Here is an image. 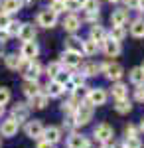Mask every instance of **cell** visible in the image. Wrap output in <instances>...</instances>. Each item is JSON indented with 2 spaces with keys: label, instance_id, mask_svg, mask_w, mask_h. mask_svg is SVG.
I'll use <instances>...</instances> for the list:
<instances>
[{
  "label": "cell",
  "instance_id": "cell-1",
  "mask_svg": "<svg viewBox=\"0 0 144 148\" xmlns=\"http://www.w3.org/2000/svg\"><path fill=\"white\" fill-rule=\"evenodd\" d=\"M91 119H93V105H89L87 101H81L75 107V119H73L75 125H87Z\"/></svg>",
  "mask_w": 144,
  "mask_h": 148
},
{
  "label": "cell",
  "instance_id": "cell-2",
  "mask_svg": "<svg viewBox=\"0 0 144 148\" xmlns=\"http://www.w3.org/2000/svg\"><path fill=\"white\" fill-rule=\"evenodd\" d=\"M101 71L105 73V77L111 81H119L122 77V65L121 63H115V61H107L101 65Z\"/></svg>",
  "mask_w": 144,
  "mask_h": 148
},
{
  "label": "cell",
  "instance_id": "cell-3",
  "mask_svg": "<svg viewBox=\"0 0 144 148\" xmlns=\"http://www.w3.org/2000/svg\"><path fill=\"white\" fill-rule=\"evenodd\" d=\"M24 79L26 81H38V77L42 75V65H40V61H26V65H24Z\"/></svg>",
  "mask_w": 144,
  "mask_h": 148
},
{
  "label": "cell",
  "instance_id": "cell-4",
  "mask_svg": "<svg viewBox=\"0 0 144 148\" xmlns=\"http://www.w3.org/2000/svg\"><path fill=\"white\" fill-rule=\"evenodd\" d=\"M57 24V14L56 12H51L49 8H45V10L38 12V26H42V28H53Z\"/></svg>",
  "mask_w": 144,
  "mask_h": 148
},
{
  "label": "cell",
  "instance_id": "cell-5",
  "mask_svg": "<svg viewBox=\"0 0 144 148\" xmlns=\"http://www.w3.org/2000/svg\"><path fill=\"white\" fill-rule=\"evenodd\" d=\"M38 53H40V47H38V44H36L34 40H30V42H24L22 47H20V56H22L26 61H32V59H36V57H38Z\"/></svg>",
  "mask_w": 144,
  "mask_h": 148
},
{
  "label": "cell",
  "instance_id": "cell-6",
  "mask_svg": "<svg viewBox=\"0 0 144 148\" xmlns=\"http://www.w3.org/2000/svg\"><path fill=\"white\" fill-rule=\"evenodd\" d=\"M85 101L89 103V105H93V107H101V105H105L107 103V91L105 89H91V91L87 93V99Z\"/></svg>",
  "mask_w": 144,
  "mask_h": 148
},
{
  "label": "cell",
  "instance_id": "cell-7",
  "mask_svg": "<svg viewBox=\"0 0 144 148\" xmlns=\"http://www.w3.org/2000/svg\"><path fill=\"white\" fill-rule=\"evenodd\" d=\"M81 51H73V49H65L63 56H61V65L65 67H77L81 65Z\"/></svg>",
  "mask_w": 144,
  "mask_h": 148
},
{
  "label": "cell",
  "instance_id": "cell-8",
  "mask_svg": "<svg viewBox=\"0 0 144 148\" xmlns=\"http://www.w3.org/2000/svg\"><path fill=\"white\" fill-rule=\"evenodd\" d=\"M101 47H103V51L107 53L109 57H117L119 53H121V42H117V40H112V38H105V42L101 44Z\"/></svg>",
  "mask_w": 144,
  "mask_h": 148
},
{
  "label": "cell",
  "instance_id": "cell-9",
  "mask_svg": "<svg viewBox=\"0 0 144 148\" xmlns=\"http://www.w3.org/2000/svg\"><path fill=\"white\" fill-rule=\"evenodd\" d=\"M18 128H20V123L10 116V119H6V121H2V125H0V134H2V136H14V134L18 132Z\"/></svg>",
  "mask_w": 144,
  "mask_h": 148
},
{
  "label": "cell",
  "instance_id": "cell-10",
  "mask_svg": "<svg viewBox=\"0 0 144 148\" xmlns=\"http://www.w3.org/2000/svg\"><path fill=\"white\" fill-rule=\"evenodd\" d=\"M26 134L30 138L40 140V138L44 136V125H42L40 121H30V123L26 125Z\"/></svg>",
  "mask_w": 144,
  "mask_h": 148
},
{
  "label": "cell",
  "instance_id": "cell-11",
  "mask_svg": "<svg viewBox=\"0 0 144 148\" xmlns=\"http://www.w3.org/2000/svg\"><path fill=\"white\" fill-rule=\"evenodd\" d=\"M4 63H6V67L8 69H22L26 65V59L22 56H18V53H8V56L4 57Z\"/></svg>",
  "mask_w": 144,
  "mask_h": 148
},
{
  "label": "cell",
  "instance_id": "cell-12",
  "mask_svg": "<svg viewBox=\"0 0 144 148\" xmlns=\"http://www.w3.org/2000/svg\"><path fill=\"white\" fill-rule=\"evenodd\" d=\"M67 148H89V140L83 134L71 132L69 138H67Z\"/></svg>",
  "mask_w": 144,
  "mask_h": 148
},
{
  "label": "cell",
  "instance_id": "cell-13",
  "mask_svg": "<svg viewBox=\"0 0 144 148\" xmlns=\"http://www.w3.org/2000/svg\"><path fill=\"white\" fill-rule=\"evenodd\" d=\"M95 138L99 142H111L112 138V128L109 125H99L95 128Z\"/></svg>",
  "mask_w": 144,
  "mask_h": 148
},
{
  "label": "cell",
  "instance_id": "cell-14",
  "mask_svg": "<svg viewBox=\"0 0 144 148\" xmlns=\"http://www.w3.org/2000/svg\"><path fill=\"white\" fill-rule=\"evenodd\" d=\"M63 28H65V32H69V34H75L79 28H81V20H79L75 14H69V16L63 18Z\"/></svg>",
  "mask_w": 144,
  "mask_h": 148
},
{
  "label": "cell",
  "instance_id": "cell-15",
  "mask_svg": "<svg viewBox=\"0 0 144 148\" xmlns=\"http://www.w3.org/2000/svg\"><path fill=\"white\" fill-rule=\"evenodd\" d=\"M0 6H2V12H6V14H16L22 10L24 2L22 0H2Z\"/></svg>",
  "mask_w": 144,
  "mask_h": 148
},
{
  "label": "cell",
  "instance_id": "cell-16",
  "mask_svg": "<svg viewBox=\"0 0 144 148\" xmlns=\"http://www.w3.org/2000/svg\"><path fill=\"white\" fill-rule=\"evenodd\" d=\"M42 138L47 140V142H51V144H57L61 140V130L57 126H47V128H44V136Z\"/></svg>",
  "mask_w": 144,
  "mask_h": 148
},
{
  "label": "cell",
  "instance_id": "cell-17",
  "mask_svg": "<svg viewBox=\"0 0 144 148\" xmlns=\"http://www.w3.org/2000/svg\"><path fill=\"white\" fill-rule=\"evenodd\" d=\"M107 30H105V28H103V26H99V24H95V26H91V32H89V38H91V40H95V42H97V44H103V42H105V38H107Z\"/></svg>",
  "mask_w": 144,
  "mask_h": 148
},
{
  "label": "cell",
  "instance_id": "cell-18",
  "mask_svg": "<svg viewBox=\"0 0 144 148\" xmlns=\"http://www.w3.org/2000/svg\"><path fill=\"white\" fill-rule=\"evenodd\" d=\"M99 47L101 46L95 42V40L89 38V40H83V42H81V53H85L87 57H91V56H95V53L99 51Z\"/></svg>",
  "mask_w": 144,
  "mask_h": 148
},
{
  "label": "cell",
  "instance_id": "cell-19",
  "mask_svg": "<svg viewBox=\"0 0 144 148\" xmlns=\"http://www.w3.org/2000/svg\"><path fill=\"white\" fill-rule=\"evenodd\" d=\"M126 22H128V10H126V8L115 10L111 14V24L112 26H124Z\"/></svg>",
  "mask_w": 144,
  "mask_h": 148
},
{
  "label": "cell",
  "instance_id": "cell-20",
  "mask_svg": "<svg viewBox=\"0 0 144 148\" xmlns=\"http://www.w3.org/2000/svg\"><path fill=\"white\" fill-rule=\"evenodd\" d=\"M20 40L22 42H30V40H36V28H34V24H22L20 26Z\"/></svg>",
  "mask_w": 144,
  "mask_h": 148
},
{
  "label": "cell",
  "instance_id": "cell-21",
  "mask_svg": "<svg viewBox=\"0 0 144 148\" xmlns=\"http://www.w3.org/2000/svg\"><path fill=\"white\" fill-rule=\"evenodd\" d=\"M28 114H30V109H28L26 105H22V103H18V105L12 109V119H16L18 123L26 121V119H28Z\"/></svg>",
  "mask_w": 144,
  "mask_h": 148
},
{
  "label": "cell",
  "instance_id": "cell-22",
  "mask_svg": "<svg viewBox=\"0 0 144 148\" xmlns=\"http://www.w3.org/2000/svg\"><path fill=\"white\" fill-rule=\"evenodd\" d=\"M45 105H47V95L45 93L40 91L30 97V107H34V109H44Z\"/></svg>",
  "mask_w": 144,
  "mask_h": 148
},
{
  "label": "cell",
  "instance_id": "cell-23",
  "mask_svg": "<svg viewBox=\"0 0 144 148\" xmlns=\"http://www.w3.org/2000/svg\"><path fill=\"white\" fill-rule=\"evenodd\" d=\"M61 93H63V85L61 83H57L56 79H51L47 83V87H45V95L47 97H59Z\"/></svg>",
  "mask_w": 144,
  "mask_h": 148
},
{
  "label": "cell",
  "instance_id": "cell-24",
  "mask_svg": "<svg viewBox=\"0 0 144 148\" xmlns=\"http://www.w3.org/2000/svg\"><path fill=\"white\" fill-rule=\"evenodd\" d=\"M130 34L134 38H144V18H136L130 24Z\"/></svg>",
  "mask_w": 144,
  "mask_h": 148
},
{
  "label": "cell",
  "instance_id": "cell-25",
  "mask_svg": "<svg viewBox=\"0 0 144 148\" xmlns=\"http://www.w3.org/2000/svg\"><path fill=\"white\" fill-rule=\"evenodd\" d=\"M81 73H83L85 77H93V75H97V73H101V63H95V61H89V63H85V65H83V69H81Z\"/></svg>",
  "mask_w": 144,
  "mask_h": 148
},
{
  "label": "cell",
  "instance_id": "cell-26",
  "mask_svg": "<svg viewBox=\"0 0 144 148\" xmlns=\"http://www.w3.org/2000/svg\"><path fill=\"white\" fill-rule=\"evenodd\" d=\"M107 34H109V38H112V40L122 42V40L126 38V28H124V26H112L111 32H107Z\"/></svg>",
  "mask_w": 144,
  "mask_h": 148
},
{
  "label": "cell",
  "instance_id": "cell-27",
  "mask_svg": "<svg viewBox=\"0 0 144 148\" xmlns=\"http://www.w3.org/2000/svg\"><path fill=\"white\" fill-rule=\"evenodd\" d=\"M40 89H42V87H40L38 81H26V83H24V95H26L28 99H30L32 95H36V93H40Z\"/></svg>",
  "mask_w": 144,
  "mask_h": 148
},
{
  "label": "cell",
  "instance_id": "cell-28",
  "mask_svg": "<svg viewBox=\"0 0 144 148\" xmlns=\"http://www.w3.org/2000/svg\"><path fill=\"white\" fill-rule=\"evenodd\" d=\"M130 81H132L134 85H144V69L142 67H134L130 69Z\"/></svg>",
  "mask_w": 144,
  "mask_h": 148
},
{
  "label": "cell",
  "instance_id": "cell-29",
  "mask_svg": "<svg viewBox=\"0 0 144 148\" xmlns=\"http://www.w3.org/2000/svg\"><path fill=\"white\" fill-rule=\"evenodd\" d=\"M126 85H124V83H115V85H112V97H115V99H117V101H119V99H124V97H126Z\"/></svg>",
  "mask_w": 144,
  "mask_h": 148
},
{
  "label": "cell",
  "instance_id": "cell-30",
  "mask_svg": "<svg viewBox=\"0 0 144 148\" xmlns=\"http://www.w3.org/2000/svg\"><path fill=\"white\" fill-rule=\"evenodd\" d=\"M130 109H132V105H130V101L124 97V99H119L117 101V113H121V114H126V113H130Z\"/></svg>",
  "mask_w": 144,
  "mask_h": 148
},
{
  "label": "cell",
  "instance_id": "cell-31",
  "mask_svg": "<svg viewBox=\"0 0 144 148\" xmlns=\"http://www.w3.org/2000/svg\"><path fill=\"white\" fill-rule=\"evenodd\" d=\"M61 69H63V65H61V61H51V63H49V65L45 67V71H47V75H49V77L53 79V77H56L57 73L61 71Z\"/></svg>",
  "mask_w": 144,
  "mask_h": 148
},
{
  "label": "cell",
  "instance_id": "cell-32",
  "mask_svg": "<svg viewBox=\"0 0 144 148\" xmlns=\"http://www.w3.org/2000/svg\"><path fill=\"white\" fill-rule=\"evenodd\" d=\"M81 42H83V40H79L77 36H71V38L67 40V44H65V49H73V51H81Z\"/></svg>",
  "mask_w": 144,
  "mask_h": 148
},
{
  "label": "cell",
  "instance_id": "cell-33",
  "mask_svg": "<svg viewBox=\"0 0 144 148\" xmlns=\"http://www.w3.org/2000/svg\"><path fill=\"white\" fill-rule=\"evenodd\" d=\"M81 8H83V12H99L101 2H99V0H87Z\"/></svg>",
  "mask_w": 144,
  "mask_h": 148
},
{
  "label": "cell",
  "instance_id": "cell-34",
  "mask_svg": "<svg viewBox=\"0 0 144 148\" xmlns=\"http://www.w3.org/2000/svg\"><path fill=\"white\" fill-rule=\"evenodd\" d=\"M20 26H22L20 22H16V20H10V24H8L4 30H6V32H8V36L12 38V36H18V32H20Z\"/></svg>",
  "mask_w": 144,
  "mask_h": 148
},
{
  "label": "cell",
  "instance_id": "cell-35",
  "mask_svg": "<svg viewBox=\"0 0 144 148\" xmlns=\"http://www.w3.org/2000/svg\"><path fill=\"white\" fill-rule=\"evenodd\" d=\"M122 146L124 148H142V142L138 140V136H126Z\"/></svg>",
  "mask_w": 144,
  "mask_h": 148
},
{
  "label": "cell",
  "instance_id": "cell-36",
  "mask_svg": "<svg viewBox=\"0 0 144 148\" xmlns=\"http://www.w3.org/2000/svg\"><path fill=\"white\" fill-rule=\"evenodd\" d=\"M69 81H71L75 87H83V85H85V75H83V73H71V75H69Z\"/></svg>",
  "mask_w": 144,
  "mask_h": 148
},
{
  "label": "cell",
  "instance_id": "cell-37",
  "mask_svg": "<svg viewBox=\"0 0 144 148\" xmlns=\"http://www.w3.org/2000/svg\"><path fill=\"white\" fill-rule=\"evenodd\" d=\"M63 4H65V10H69L71 14H75L77 10H81V4H79L77 0H65Z\"/></svg>",
  "mask_w": 144,
  "mask_h": 148
},
{
  "label": "cell",
  "instance_id": "cell-38",
  "mask_svg": "<svg viewBox=\"0 0 144 148\" xmlns=\"http://www.w3.org/2000/svg\"><path fill=\"white\" fill-rule=\"evenodd\" d=\"M49 10L56 12V14H61V12H65V4H63V2H59V0H51Z\"/></svg>",
  "mask_w": 144,
  "mask_h": 148
},
{
  "label": "cell",
  "instance_id": "cell-39",
  "mask_svg": "<svg viewBox=\"0 0 144 148\" xmlns=\"http://www.w3.org/2000/svg\"><path fill=\"white\" fill-rule=\"evenodd\" d=\"M69 75H71V73H67V71H63V69H61V71L57 73L53 79H56L57 83H61V85H63V83H67V81H69Z\"/></svg>",
  "mask_w": 144,
  "mask_h": 148
},
{
  "label": "cell",
  "instance_id": "cell-40",
  "mask_svg": "<svg viewBox=\"0 0 144 148\" xmlns=\"http://www.w3.org/2000/svg\"><path fill=\"white\" fill-rule=\"evenodd\" d=\"M10 101V91L6 87H0V105H6Z\"/></svg>",
  "mask_w": 144,
  "mask_h": 148
},
{
  "label": "cell",
  "instance_id": "cell-41",
  "mask_svg": "<svg viewBox=\"0 0 144 148\" xmlns=\"http://www.w3.org/2000/svg\"><path fill=\"white\" fill-rule=\"evenodd\" d=\"M8 24H10V14H6V12L0 10V30H4Z\"/></svg>",
  "mask_w": 144,
  "mask_h": 148
},
{
  "label": "cell",
  "instance_id": "cell-42",
  "mask_svg": "<svg viewBox=\"0 0 144 148\" xmlns=\"http://www.w3.org/2000/svg\"><path fill=\"white\" fill-rule=\"evenodd\" d=\"M85 20L91 24H97L99 22V12H85Z\"/></svg>",
  "mask_w": 144,
  "mask_h": 148
},
{
  "label": "cell",
  "instance_id": "cell-43",
  "mask_svg": "<svg viewBox=\"0 0 144 148\" xmlns=\"http://www.w3.org/2000/svg\"><path fill=\"white\" fill-rule=\"evenodd\" d=\"M138 89H136V93H134V99L138 103H144V85H136Z\"/></svg>",
  "mask_w": 144,
  "mask_h": 148
},
{
  "label": "cell",
  "instance_id": "cell-44",
  "mask_svg": "<svg viewBox=\"0 0 144 148\" xmlns=\"http://www.w3.org/2000/svg\"><path fill=\"white\" fill-rule=\"evenodd\" d=\"M8 40H10L8 32H6V30H0V44L4 46V44H8Z\"/></svg>",
  "mask_w": 144,
  "mask_h": 148
},
{
  "label": "cell",
  "instance_id": "cell-45",
  "mask_svg": "<svg viewBox=\"0 0 144 148\" xmlns=\"http://www.w3.org/2000/svg\"><path fill=\"white\" fill-rule=\"evenodd\" d=\"M134 8L140 12V14H144V0H136V4H134Z\"/></svg>",
  "mask_w": 144,
  "mask_h": 148
},
{
  "label": "cell",
  "instance_id": "cell-46",
  "mask_svg": "<svg viewBox=\"0 0 144 148\" xmlns=\"http://www.w3.org/2000/svg\"><path fill=\"white\" fill-rule=\"evenodd\" d=\"M38 148H53V144L47 142V140H40V142H38Z\"/></svg>",
  "mask_w": 144,
  "mask_h": 148
},
{
  "label": "cell",
  "instance_id": "cell-47",
  "mask_svg": "<svg viewBox=\"0 0 144 148\" xmlns=\"http://www.w3.org/2000/svg\"><path fill=\"white\" fill-rule=\"evenodd\" d=\"M126 136H136V128H134L132 125L126 126Z\"/></svg>",
  "mask_w": 144,
  "mask_h": 148
},
{
  "label": "cell",
  "instance_id": "cell-48",
  "mask_svg": "<svg viewBox=\"0 0 144 148\" xmlns=\"http://www.w3.org/2000/svg\"><path fill=\"white\" fill-rule=\"evenodd\" d=\"M63 126H65V128H73V126H75V121H73V119H67V121H63Z\"/></svg>",
  "mask_w": 144,
  "mask_h": 148
},
{
  "label": "cell",
  "instance_id": "cell-49",
  "mask_svg": "<svg viewBox=\"0 0 144 148\" xmlns=\"http://www.w3.org/2000/svg\"><path fill=\"white\" fill-rule=\"evenodd\" d=\"M101 148H115V146H112L111 142H103V146H101Z\"/></svg>",
  "mask_w": 144,
  "mask_h": 148
},
{
  "label": "cell",
  "instance_id": "cell-50",
  "mask_svg": "<svg viewBox=\"0 0 144 148\" xmlns=\"http://www.w3.org/2000/svg\"><path fill=\"white\" fill-rule=\"evenodd\" d=\"M4 114V105H0V116Z\"/></svg>",
  "mask_w": 144,
  "mask_h": 148
},
{
  "label": "cell",
  "instance_id": "cell-51",
  "mask_svg": "<svg viewBox=\"0 0 144 148\" xmlns=\"http://www.w3.org/2000/svg\"><path fill=\"white\" fill-rule=\"evenodd\" d=\"M79 4H81V6H83V4H85V2H87V0H77Z\"/></svg>",
  "mask_w": 144,
  "mask_h": 148
},
{
  "label": "cell",
  "instance_id": "cell-52",
  "mask_svg": "<svg viewBox=\"0 0 144 148\" xmlns=\"http://www.w3.org/2000/svg\"><path fill=\"white\" fill-rule=\"evenodd\" d=\"M107 2H111V4H112V2H119V0H107Z\"/></svg>",
  "mask_w": 144,
  "mask_h": 148
},
{
  "label": "cell",
  "instance_id": "cell-53",
  "mask_svg": "<svg viewBox=\"0 0 144 148\" xmlns=\"http://www.w3.org/2000/svg\"><path fill=\"white\" fill-rule=\"evenodd\" d=\"M140 128H142V130H144V121H142V125H140Z\"/></svg>",
  "mask_w": 144,
  "mask_h": 148
},
{
  "label": "cell",
  "instance_id": "cell-54",
  "mask_svg": "<svg viewBox=\"0 0 144 148\" xmlns=\"http://www.w3.org/2000/svg\"><path fill=\"white\" fill-rule=\"evenodd\" d=\"M140 67H142V69H144V63H142V65H140Z\"/></svg>",
  "mask_w": 144,
  "mask_h": 148
},
{
  "label": "cell",
  "instance_id": "cell-55",
  "mask_svg": "<svg viewBox=\"0 0 144 148\" xmlns=\"http://www.w3.org/2000/svg\"><path fill=\"white\" fill-rule=\"evenodd\" d=\"M59 2H65V0H59Z\"/></svg>",
  "mask_w": 144,
  "mask_h": 148
},
{
  "label": "cell",
  "instance_id": "cell-56",
  "mask_svg": "<svg viewBox=\"0 0 144 148\" xmlns=\"http://www.w3.org/2000/svg\"><path fill=\"white\" fill-rule=\"evenodd\" d=\"M0 146H2V140H0Z\"/></svg>",
  "mask_w": 144,
  "mask_h": 148
},
{
  "label": "cell",
  "instance_id": "cell-57",
  "mask_svg": "<svg viewBox=\"0 0 144 148\" xmlns=\"http://www.w3.org/2000/svg\"><path fill=\"white\" fill-rule=\"evenodd\" d=\"M0 56H2V53H0Z\"/></svg>",
  "mask_w": 144,
  "mask_h": 148
}]
</instances>
